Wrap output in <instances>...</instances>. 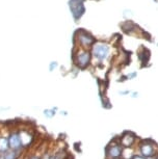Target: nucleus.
I'll return each mask as SVG.
<instances>
[{"label":"nucleus","mask_w":158,"mask_h":159,"mask_svg":"<svg viewBox=\"0 0 158 159\" xmlns=\"http://www.w3.org/2000/svg\"><path fill=\"white\" fill-rule=\"evenodd\" d=\"M92 62L96 67H104V62L111 57V45L107 42L96 41L91 47Z\"/></svg>","instance_id":"1"},{"label":"nucleus","mask_w":158,"mask_h":159,"mask_svg":"<svg viewBox=\"0 0 158 159\" xmlns=\"http://www.w3.org/2000/svg\"><path fill=\"white\" fill-rule=\"evenodd\" d=\"M72 58L74 66L78 70H84L92 65V53L89 49L74 47Z\"/></svg>","instance_id":"2"},{"label":"nucleus","mask_w":158,"mask_h":159,"mask_svg":"<svg viewBox=\"0 0 158 159\" xmlns=\"http://www.w3.org/2000/svg\"><path fill=\"white\" fill-rule=\"evenodd\" d=\"M96 41V38L85 29H78L74 34V47L91 49Z\"/></svg>","instance_id":"3"},{"label":"nucleus","mask_w":158,"mask_h":159,"mask_svg":"<svg viewBox=\"0 0 158 159\" xmlns=\"http://www.w3.org/2000/svg\"><path fill=\"white\" fill-rule=\"evenodd\" d=\"M69 8L73 18L76 21L79 20L85 13V7L83 0H70Z\"/></svg>","instance_id":"4"},{"label":"nucleus","mask_w":158,"mask_h":159,"mask_svg":"<svg viewBox=\"0 0 158 159\" xmlns=\"http://www.w3.org/2000/svg\"><path fill=\"white\" fill-rule=\"evenodd\" d=\"M8 143H10V149L14 150V151H22L24 149L22 146V142H21L19 129L15 128L10 131V134H8Z\"/></svg>","instance_id":"5"},{"label":"nucleus","mask_w":158,"mask_h":159,"mask_svg":"<svg viewBox=\"0 0 158 159\" xmlns=\"http://www.w3.org/2000/svg\"><path fill=\"white\" fill-rule=\"evenodd\" d=\"M19 133L23 148H28L34 140V133L29 128H19Z\"/></svg>","instance_id":"6"},{"label":"nucleus","mask_w":158,"mask_h":159,"mask_svg":"<svg viewBox=\"0 0 158 159\" xmlns=\"http://www.w3.org/2000/svg\"><path fill=\"white\" fill-rule=\"evenodd\" d=\"M155 143L152 142L151 139L144 140L139 145V151H141L142 156H144L145 158L152 157L155 155Z\"/></svg>","instance_id":"7"},{"label":"nucleus","mask_w":158,"mask_h":159,"mask_svg":"<svg viewBox=\"0 0 158 159\" xmlns=\"http://www.w3.org/2000/svg\"><path fill=\"white\" fill-rule=\"evenodd\" d=\"M122 145L121 143H110L106 148L107 159H118L122 156Z\"/></svg>","instance_id":"8"},{"label":"nucleus","mask_w":158,"mask_h":159,"mask_svg":"<svg viewBox=\"0 0 158 159\" xmlns=\"http://www.w3.org/2000/svg\"><path fill=\"white\" fill-rule=\"evenodd\" d=\"M121 27L123 29V31L128 34H133L138 31H141V28L136 24H134L132 21H125L124 23L121 24Z\"/></svg>","instance_id":"9"},{"label":"nucleus","mask_w":158,"mask_h":159,"mask_svg":"<svg viewBox=\"0 0 158 159\" xmlns=\"http://www.w3.org/2000/svg\"><path fill=\"white\" fill-rule=\"evenodd\" d=\"M134 142H135V134H133L132 132H125L120 139V143L126 148L132 146Z\"/></svg>","instance_id":"10"},{"label":"nucleus","mask_w":158,"mask_h":159,"mask_svg":"<svg viewBox=\"0 0 158 159\" xmlns=\"http://www.w3.org/2000/svg\"><path fill=\"white\" fill-rule=\"evenodd\" d=\"M8 134H4L0 132V153H5L10 150V143H8Z\"/></svg>","instance_id":"11"},{"label":"nucleus","mask_w":158,"mask_h":159,"mask_svg":"<svg viewBox=\"0 0 158 159\" xmlns=\"http://www.w3.org/2000/svg\"><path fill=\"white\" fill-rule=\"evenodd\" d=\"M21 151H14V150H8L5 153H3V158L4 159H18L20 157Z\"/></svg>","instance_id":"12"},{"label":"nucleus","mask_w":158,"mask_h":159,"mask_svg":"<svg viewBox=\"0 0 158 159\" xmlns=\"http://www.w3.org/2000/svg\"><path fill=\"white\" fill-rule=\"evenodd\" d=\"M142 52H139V59L142 61V62H148L149 61V57H150V54H149V51L147 49H145V48H142Z\"/></svg>","instance_id":"13"},{"label":"nucleus","mask_w":158,"mask_h":159,"mask_svg":"<svg viewBox=\"0 0 158 159\" xmlns=\"http://www.w3.org/2000/svg\"><path fill=\"white\" fill-rule=\"evenodd\" d=\"M55 110L56 109H46L44 111V115L47 116V118H52V116H55Z\"/></svg>","instance_id":"14"},{"label":"nucleus","mask_w":158,"mask_h":159,"mask_svg":"<svg viewBox=\"0 0 158 159\" xmlns=\"http://www.w3.org/2000/svg\"><path fill=\"white\" fill-rule=\"evenodd\" d=\"M136 76H138V73H136V72H132V73H130V74L127 75V79H129V80L134 79V78H135Z\"/></svg>","instance_id":"15"},{"label":"nucleus","mask_w":158,"mask_h":159,"mask_svg":"<svg viewBox=\"0 0 158 159\" xmlns=\"http://www.w3.org/2000/svg\"><path fill=\"white\" fill-rule=\"evenodd\" d=\"M42 156H43V155H38V153H34V154L29 156L28 159H41Z\"/></svg>","instance_id":"16"},{"label":"nucleus","mask_w":158,"mask_h":159,"mask_svg":"<svg viewBox=\"0 0 158 159\" xmlns=\"http://www.w3.org/2000/svg\"><path fill=\"white\" fill-rule=\"evenodd\" d=\"M56 68H57V62L52 61L51 64H50V67H49L50 71H53V70H54V69H56Z\"/></svg>","instance_id":"17"},{"label":"nucleus","mask_w":158,"mask_h":159,"mask_svg":"<svg viewBox=\"0 0 158 159\" xmlns=\"http://www.w3.org/2000/svg\"><path fill=\"white\" fill-rule=\"evenodd\" d=\"M130 95H131V98H138V93H136V92L130 93Z\"/></svg>","instance_id":"18"},{"label":"nucleus","mask_w":158,"mask_h":159,"mask_svg":"<svg viewBox=\"0 0 158 159\" xmlns=\"http://www.w3.org/2000/svg\"><path fill=\"white\" fill-rule=\"evenodd\" d=\"M132 159H146L144 156H141V155H135V156H133V158Z\"/></svg>","instance_id":"19"},{"label":"nucleus","mask_w":158,"mask_h":159,"mask_svg":"<svg viewBox=\"0 0 158 159\" xmlns=\"http://www.w3.org/2000/svg\"><path fill=\"white\" fill-rule=\"evenodd\" d=\"M41 159H50V155L48 154H44L43 156H42V158Z\"/></svg>","instance_id":"20"},{"label":"nucleus","mask_w":158,"mask_h":159,"mask_svg":"<svg viewBox=\"0 0 158 159\" xmlns=\"http://www.w3.org/2000/svg\"><path fill=\"white\" fill-rule=\"evenodd\" d=\"M130 93L129 91H124V92H120V94L121 95H130Z\"/></svg>","instance_id":"21"},{"label":"nucleus","mask_w":158,"mask_h":159,"mask_svg":"<svg viewBox=\"0 0 158 159\" xmlns=\"http://www.w3.org/2000/svg\"><path fill=\"white\" fill-rule=\"evenodd\" d=\"M0 159H4L3 158V153H0Z\"/></svg>","instance_id":"22"},{"label":"nucleus","mask_w":158,"mask_h":159,"mask_svg":"<svg viewBox=\"0 0 158 159\" xmlns=\"http://www.w3.org/2000/svg\"><path fill=\"white\" fill-rule=\"evenodd\" d=\"M154 159H158V154L154 156Z\"/></svg>","instance_id":"23"},{"label":"nucleus","mask_w":158,"mask_h":159,"mask_svg":"<svg viewBox=\"0 0 158 159\" xmlns=\"http://www.w3.org/2000/svg\"><path fill=\"white\" fill-rule=\"evenodd\" d=\"M118 159H120V158H118Z\"/></svg>","instance_id":"24"}]
</instances>
